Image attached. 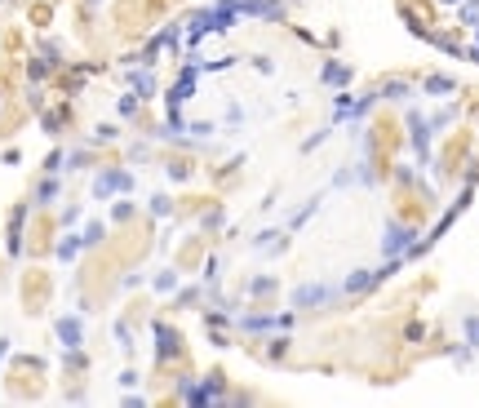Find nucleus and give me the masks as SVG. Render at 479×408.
I'll list each match as a JSON object with an SVG mask.
<instances>
[{"mask_svg": "<svg viewBox=\"0 0 479 408\" xmlns=\"http://www.w3.org/2000/svg\"><path fill=\"white\" fill-rule=\"evenodd\" d=\"M111 191H134V173L129 169H107V173H98V182H93V195H111Z\"/></svg>", "mask_w": 479, "mask_h": 408, "instance_id": "nucleus-1", "label": "nucleus"}, {"mask_svg": "<svg viewBox=\"0 0 479 408\" xmlns=\"http://www.w3.org/2000/svg\"><path fill=\"white\" fill-rule=\"evenodd\" d=\"M337 289H328V284H302V289L293 293V307H319V302H328Z\"/></svg>", "mask_w": 479, "mask_h": 408, "instance_id": "nucleus-2", "label": "nucleus"}, {"mask_svg": "<svg viewBox=\"0 0 479 408\" xmlns=\"http://www.w3.org/2000/svg\"><path fill=\"white\" fill-rule=\"evenodd\" d=\"M408 244H413V231H408V226H395V222H391V226H386V240H382L386 258H395V253H404Z\"/></svg>", "mask_w": 479, "mask_h": 408, "instance_id": "nucleus-3", "label": "nucleus"}, {"mask_svg": "<svg viewBox=\"0 0 479 408\" xmlns=\"http://www.w3.org/2000/svg\"><path fill=\"white\" fill-rule=\"evenodd\" d=\"M58 337H62V346H67V350H76L80 341H84L80 320H76V315H62V320H58Z\"/></svg>", "mask_w": 479, "mask_h": 408, "instance_id": "nucleus-4", "label": "nucleus"}, {"mask_svg": "<svg viewBox=\"0 0 479 408\" xmlns=\"http://www.w3.org/2000/svg\"><path fill=\"white\" fill-rule=\"evenodd\" d=\"M386 271H391V267H382V271H355L351 280L342 284V293H364V289H373V284H378V280H382V275H386Z\"/></svg>", "mask_w": 479, "mask_h": 408, "instance_id": "nucleus-5", "label": "nucleus"}, {"mask_svg": "<svg viewBox=\"0 0 479 408\" xmlns=\"http://www.w3.org/2000/svg\"><path fill=\"white\" fill-rule=\"evenodd\" d=\"M191 89H195V71H186L182 80L173 84V93H169V107H177V102H186V98H191Z\"/></svg>", "mask_w": 479, "mask_h": 408, "instance_id": "nucleus-6", "label": "nucleus"}, {"mask_svg": "<svg viewBox=\"0 0 479 408\" xmlns=\"http://www.w3.org/2000/svg\"><path fill=\"white\" fill-rule=\"evenodd\" d=\"M156 337H160V359H169V355H177V337H173V328H164V324H156Z\"/></svg>", "mask_w": 479, "mask_h": 408, "instance_id": "nucleus-7", "label": "nucleus"}, {"mask_svg": "<svg viewBox=\"0 0 479 408\" xmlns=\"http://www.w3.org/2000/svg\"><path fill=\"white\" fill-rule=\"evenodd\" d=\"M129 80H134L138 98H151V93H156V80H151V75H147V71H134V75H129Z\"/></svg>", "mask_w": 479, "mask_h": 408, "instance_id": "nucleus-8", "label": "nucleus"}, {"mask_svg": "<svg viewBox=\"0 0 479 408\" xmlns=\"http://www.w3.org/2000/svg\"><path fill=\"white\" fill-rule=\"evenodd\" d=\"M426 93L444 98V93H453V80H448V75H430V80H426Z\"/></svg>", "mask_w": 479, "mask_h": 408, "instance_id": "nucleus-9", "label": "nucleus"}, {"mask_svg": "<svg viewBox=\"0 0 479 408\" xmlns=\"http://www.w3.org/2000/svg\"><path fill=\"white\" fill-rule=\"evenodd\" d=\"M36 195H40V204H49L53 195H58V182H53V178H49V182H40V191H36Z\"/></svg>", "mask_w": 479, "mask_h": 408, "instance_id": "nucleus-10", "label": "nucleus"}, {"mask_svg": "<svg viewBox=\"0 0 479 408\" xmlns=\"http://www.w3.org/2000/svg\"><path fill=\"white\" fill-rule=\"evenodd\" d=\"M76 249H80V240H62L58 244V258H76Z\"/></svg>", "mask_w": 479, "mask_h": 408, "instance_id": "nucleus-11", "label": "nucleus"}, {"mask_svg": "<svg viewBox=\"0 0 479 408\" xmlns=\"http://www.w3.org/2000/svg\"><path fill=\"white\" fill-rule=\"evenodd\" d=\"M98 240H102V222H93L89 231H84V244H98Z\"/></svg>", "mask_w": 479, "mask_h": 408, "instance_id": "nucleus-12", "label": "nucleus"}, {"mask_svg": "<svg viewBox=\"0 0 479 408\" xmlns=\"http://www.w3.org/2000/svg\"><path fill=\"white\" fill-rule=\"evenodd\" d=\"M466 337H471V341H475V346H479V320H475V315H471V320H466Z\"/></svg>", "mask_w": 479, "mask_h": 408, "instance_id": "nucleus-13", "label": "nucleus"}, {"mask_svg": "<svg viewBox=\"0 0 479 408\" xmlns=\"http://www.w3.org/2000/svg\"><path fill=\"white\" fill-rule=\"evenodd\" d=\"M173 284H177V275H173V271H164V275L156 280V289H173Z\"/></svg>", "mask_w": 479, "mask_h": 408, "instance_id": "nucleus-14", "label": "nucleus"}, {"mask_svg": "<svg viewBox=\"0 0 479 408\" xmlns=\"http://www.w3.org/2000/svg\"><path fill=\"white\" fill-rule=\"evenodd\" d=\"M444 5H457V0H444Z\"/></svg>", "mask_w": 479, "mask_h": 408, "instance_id": "nucleus-15", "label": "nucleus"}, {"mask_svg": "<svg viewBox=\"0 0 479 408\" xmlns=\"http://www.w3.org/2000/svg\"><path fill=\"white\" fill-rule=\"evenodd\" d=\"M475 32H479V27H475Z\"/></svg>", "mask_w": 479, "mask_h": 408, "instance_id": "nucleus-16", "label": "nucleus"}]
</instances>
